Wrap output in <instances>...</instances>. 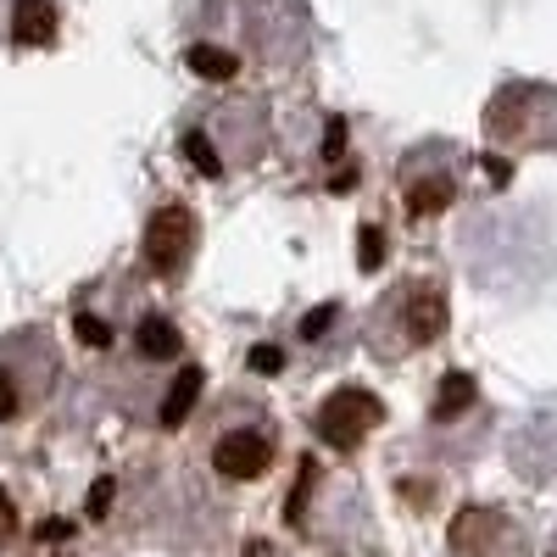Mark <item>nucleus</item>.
<instances>
[{
	"label": "nucleus",
	"instance_id": "1",
	"mask_svg": "<svg viewBox=\"0 0 557 557\" xmlns=\"http://www.w3.org/2000/svg\"><path fill=\"white\" fill-rule=\"evenodd\" d=\"M485 139L502 151H552L557 146V84L513 78L485 107Z\"/></svg>",
	"mask_w": 557,
	"mask_h": 557
},
{
	"label": "nucleus",
	"instance_id": "2",
	"mask_svg": "<svg viewBox=\"0 0 557 557\" xmlns=\"http://www.w3.org/2000/svg\"><path fill=\"white\" fill-rule=\"evenodd\" d=\"M451 557H530L524 530L496 507H462L451 519Z\"/></svg>",
	"mask_w": 557,
	"mask_h": 557
},
{
	"label": "nucleus",
	"instance_id": "3",
	"mask_svg": "<svg viewBox=\"0 0 557 557\" xmlns=\"http://www.w3.org/2000/svg\"><path fill=\"white\" fill-rule=\"evenodd\" d=\"M380 418H385V407H380V396H374V391H362V385H341L330 401L318 407V435L330 441V446H362L368 435L380 430Z\"/></svg>",
	"mask_w": 557,
	"mask_h": 557
},
{
	"label": "nucleus",
	"instance_id": "4",
	"mask_svg": "<svg viewBox=\"0 0 557 557\" xmlns=\"http://www.w3.org/2000/svg\"><path fill=\"white\" fill-rule=\"evenodd\" d=\"M190 251H196V218L184 212V207L151 212V223H146V262H151L162 278H173V273H184Z\"/></svg>",
	"mask_w": 557,
	"mask_h": 557
},
{
	"label": "nucleus",
	"instance_id": "5",
	"mask_svg": "<svg viewBox=\"0 0 557 557\" xmlns=\"http://www.w3.org/2000/svg\"><path fill=\"white\" fill-rule=\"evenodd\" d=\"M513 469L530 480V485H552L557 480V407H541L530 424L513 435Z\"/></svg>",
	"mask_w": 557,
	"mask_h": 557
},
{
	"label": "nucleus",
	"instance_id": "6",
	"mask_svg": "<svg viewBox=\"0 0 557 557\" xmlns=\"http://www.w3.org/2000/svg\"><path fill=\"white\" fill-rule=\"evenodd\" d=\"M273 462V441L262 430H228L218 446H212V469L223 480H257Z\"/></svg>",
	"mask_w": 557,
	"mask_h": 557
},
{
	"label": "nucleus",
	"instance_id": "7",
	"mask_svg": "<svg viewBox=\"0 0 557 557\" xmlns=\"http://www.w3.org/2000/svg\"><path fill=\"white\" fill-rule=\"evenodd\" d=\"M446 330V296L430 285H418V290H407V341L412 346H424V341H435Z\"/></svg>",
	"mask_w": 557,
	"mask_h": 557
},
{
	"label": "nucleus",
	"instance_id": "8",
	"mask_svg": "<svg viewBox=\"0 0 557 557\" xmlns=\"http://www.w3.org/2000/svg\"><path fill=\"white\" fill-rule=\"evenodd\" d=\"M407 207H412L418 218L446 212V207H451V173H446V168H430L424 178H418V173L407 168Z\"/></svg>",
	"mask_w": 557,
	"mask_h": 557
},
{
	"label": "nucleus",
	"instance_id": "9",
	"mask_svg": "<svg viewBox=\"0 0 557 557\" xmlns=\"http://www.w3.org/2000/svg\"><path fill=\"white\" fill-rule=\"evenodd\" d=\"M139 357H178V330H173V323L168 318H146V323H139Z\"/></svg>",
	"mask_w": 557,
	"mask_h": 557
},
{
	"label": "nucleus",
	"instance_id": "10",
	"mask_svg": "<svg viewBox=\"0 0 557 557\" xmlns=\"http://www.w3.org/2000/svg\"><path fill=\"white\" fill-rule=\"evenodd\" d=\"M57 34V12L45 7V0H28V7H17V39H28V45H45Z\"/></svg>",
	"mask_w": 557,
	"mask_h": 557
},
{
	"label": "nucleus",
	"instance_id": "11",
	"mask_svg": "<svg viewBox=\"0 0 557 557\" xmlns=\"http://www.w3.org/2000/svg\"><path fill=\"white\" fill-rule=\"evenodd\" d=\"M196 396H201V368H184L173 396H168V407H162V424H184V412H190Z\"/></svg>",
	"mask_w": 557,
	"mask_h": 557
},
{
	"label": "nucleus",
	"instance_id": "12",
	"mask_svg": "<svg viewBox=\"0 0 557 557\" xmlns=\"http://www.w3.org/2000/svg\"><path fill=\"white\" fill-rule=\"evenodd\" d=\"M469 401H474V380H469V374H446L441 401H435V418H451V412H462Z\"/></svg>",
	"mask_w": 557,
	"mask_h": 557
},
{
	"label": "nucleus",
	"instance_id": "13",
	"mask_svg": "<svg viewBox=\"0 0 557 557\" xmlns=\"http://www.w3.org/2000/svg\"><path fill=\"white\" fill-rule=\"evenodd\" d=\"M190 67H196V73H212V78H235V57H228V51H212V45H196V51H190Z\"/></svg>",
	"mask_w": 557,
	"mask_h": 557
},
{
	"label": "nucleus",
	"instance_id": "14",
	"mask_svg": "<svg viewBox=\"0 0 557 557\" xmlns=\"http://www.w3.org/2000/svg\"><path fill=\"white\" fill-rule=\"evenodd\" d=\"M184 157H190L207 178H218V173H223V162H218V151H212V139H207V134H190V139H184Z\"/></svg>",
	"mask_w": 557,
	"mask_h": 557
},
{
	"label": "nucleus",
	"instance_id": "15",
	"mask_svg": "<svg viewBox=\"0 0 557 557\" xmlns=\"http://www.w3.org/2000/svg\"><path fill=\"white\" fill-rule=\"evenodd\" d=\"M12 412H17V385L7 374V362H0V418H12Z\"/></svg>",
	"mask_w": 557,
	"mask_h": 557
},
{
	"label": "nucleus",
	"instance_id": "16",
	"mask_svg": "<svg viewBox=\"0 0 557 557\" xmlns=\"http://www.w3.org/2000/svg\"><path fill=\"white\" fill-rule=\"evenodd\" d=\"M78 335L89 346H112V330H107V323H96V318H78Z\"/></svg>",
	"mask_w": 557,
	"mask_h": 557
},
{
	"label": "nucleus",
	"instance_id": "17",
	"mask_svg": "<svg viewBox=\"0 0 557 557\" xmlns=\"http://www.w3.org/2000/svg\"><path fill=\"white\" fill-rule=\"evenodd\" d=\"M380 262V240H374V228H362V268H374Z\"/></svg>",
	"mask_w": 557,
	"mask_h": 557
},
{
	"label": "nucleus",
	"instance_id": "18",
	"mask_svg": "<svg viewBox=\"0 0 557 557\" xmlns=\"http://www.w3.org/2000/svg\"><path fill=\"white\" fill-rule=\"evenodd\" d=\"M251 362H257V368H262V374H273V368H278V362H285V357H278V351H273V346H262V351H257V357H251Z\"/></svg>",
	"mask_w": 557,
	"mask_h": 557
},
{
	"label": "nucleus",
	"instance_id": "19",
	"mask_svg": "<svg viewBox=\"0 0 557 557\" xmlns=\"http://www.w3.org/2000/svg\"><path fill=\"white\" fill-rule=\"evenodd\" d=\"M7 530H12V507H7V502H0V535H7Z\"/></svg>",
	"mask_w": 557,
	"mask_h": 557
},
{
	"label": "nucleus",
	"instance_id": "20",
	"mask_svg": "<svg viewBox=\"0 0 557 557\" xmlns=\"http://www.w3.org/2000/svg\"><path fill=\"white\" fill-rule=\"evenodd\" d=\"M552 557H557V541H552Z\"/></svg>",
	"mask_w": 557,
	"mask_h": 557
}]
</instances>
